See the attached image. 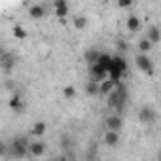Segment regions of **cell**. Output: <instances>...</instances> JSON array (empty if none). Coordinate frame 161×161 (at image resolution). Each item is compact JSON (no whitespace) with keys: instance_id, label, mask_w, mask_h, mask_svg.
Wrapping results in <instances>:
<instances>
[{"instance_id":"cell-1","label":"cell","mask_w":161,"mask_h":161,"mask_svg":"<svg viewBox=\"0 0 161 161\" xmlns=\"http://www.w3.org/2000/svg\"><path fill=\"white\" fill-rule=\"evenodd\" d=\"M127 101H129V91H127V86L121 82H118V86H116V89L110 93V95H106V104H108V108H112V110H118V114H121L123 110H125V104H127Z\"/></svg>"},{"instance_id":"cell-2","label":"cell","mask_w":161,"mask_h":161,"mask_svg":"<svg viewBox=\"0 0 161 161\" xmlns=\"http://www.w3.org/2000/svg\"><path fill=\"white\" fill-rule=\"evenodd\" d=\"M127 61L123 55H114L112 59V64H110V70H108V78H112L114 82H119V80L127 74Z\"/></svg>"},{"instance_id":"cell-3","label":"cell","mask_w":161,"mask_h":161,"mask_svg":"<svg viewBox=\"0 0 161 161\" xmlns=\"http://www.w3.org/2000/svg\"><path fill=\"white\" fill-rule=\"evenodd\" d=\"M29 144H31V142H29L25 136H17V138H14V140H12V146H10L12 155H14L15 159H23V157L31 155V152H29Z\"/></svg>"},{"instance_id":"cell-4","label":"cell","mask_w":161,"mask_h":161,"mask_svg":"<svg viewBox=\"0 0 161 161\" xmlns=\"http://www.w3.org/2000/svg\"><path fill=\"white\" fill-rule=\"evenodd\" d=\"M135 63H136V68H138L142 74H146V76H153L155 66H153L152 59H150L146 53H138V55L135 57Z\"/></svg>"},{"instance_id":"cell-5","label":"cell","mask_w":161,"mask_h":161,"mask_svg":"<svg viewBox=\"0 0 161 161\" xmlns=\"http://www.w3.org/2000/svg\"><path fill=\"white\" fill-rule=\"evenodd\" d=\"M108 78V70L104 68V66H101L99 63H93V64H89V80H95V82H103V80H106Z\"/></svg>"},{"instance_id":"cell-6","label":"cell","mask_w":161,"mask_h":161,"mask_svg":"<svg viewBox=\"0 0 161 161\" xmlns=\"http://www.w3.org/2000/svg\"><path fill=\"white\" fill-rule=\"evenodd\" d=\"M15 63H17V59H15V55L14 53H4L2 57H0V66H2V72L4 74H10L14 68H15Z\"/></svg>"},{"instance_id":"cell-7","label":"cell","mask_w":161,"mask_h":161,"mask_svg":"<svg viewBox=\"0 0 161 161\" xmlns=\"http://www.w3.org/2000/svg\"><path fill=\"white\" fill-rule=\"evenodd\" d=\"M123 118H121V114H116V116H108L106 119H104V127L106 129H112V131H121L123 129Z\"/></svg>"},{"instance_id":"cell-8","label":"cell","mask_w":161,"mask_h":161,"mask_svg":"<svg viewBox=\"0 0 161 161\" xmlns=\"http://www.w3.org/2000/svg\"><path fill=\"white\" fill-rule=\"evenodd\" d=\"M138 121H142V123H153L155 121V110L152 106H142L138 110Z\"/></svg>"},{"instance_id":"cell-9","label":"cell","mask_w":161,"mask_h":161,"mask_svg":"<svg viewBox=\"0 0 161 161\" xmlns=\"http://www.w3.org/2000/svg\"><path fill=\"white\" fill-rule=\"evenodd\" d=\"M46 150H47V144L44 140H34V142L29 144V152H31L32 157H42L46 153Z\"/></svg>"},{"instance_id":"cell-10","label":"cell","mask_w":161,"mask_h":161,"mask_svg":"<svg viewBox=\"0 0 161 161\" xmlns=\"http://www.w3.org/2000/svg\"><path fill=\"white\" fill-rule=\"evenodd\" d=\"M53 12H55V15L59 17V19H63V17H66L68 15V2L66 0H53Z\"/></svg>"},{"instance_id":"cell-11","label":"cell","mask_w":161,"mask_h":161,"mask_svg":"<svg viewBox=\"0 0 161 161\" xmlns=\"http://www.w3.org/2000/svg\"><path fill=\"white\" fill-rule=\"evenodd\" d=\"M104 144L106 146H112V148H116L118 144H119V131H112V129H106V133H104Z\"/></svg>"},{"instance_id":"cell-12","label":"cell","mask_w":161,"mask_h":161,"mask_svg":"<svg viewBox=\"0 0 161 161\" xmlns=\"http://www.w3.org/2000/svg\"><path fill=\"white\" fill-rule=\"evenodd\" d=\"M8 104H10V108L15 112V114H21L23 110H25V103H23V99H21V95H12V99L8 101Z\"/></svg>"},{"instance_id":"cell-13","label":"cell","mask_w":161,"mask_h":161,"mask_svg":"<svg viewBox=\"0 0 161 161\" xmlns=\"http://www.w3.org/2000/svg\"><path fill=\"white\" fill-rule=\"evenodd\" d=\"M116 86H118V82H114L112 78H106V80H103V82H101V95H103V97L110 95V93L116 89Z\"/></svg>"},{"instance_id":"cell-14","label":"cell","mask_w":161,"mask_h":161,"mask_svg":"<svg viewBox=\"0 0 161 161\" xmlns=\"http://www.w3.org/2000/svg\"><path fill=\"white\" fill-rule=\"evenodd\" d=\"M29 17H31V19H42V17H46V8H44L42 4L31 6V8H29Z\"/></svg>"},{"instance_id":"cell-15","label":"cell","mask_w":161,"mask_h":161,"mask_svg":"<svg viewBox=\"0 0 161 161\" xmlns=\"http://www.w3.org/2000/svg\"><path fill=\"white\" fill-rule=\"evenodd\" d=\"M86 93L89 97H95V95H101V84L95 82V80H89V82L86 84Z\"/></svg>"},{"instance_id":"cell-16","label":"cell","mask_w":161,"mask_h":161,"mask_svg":"<svg viewBox=\"0 0 161 161\" xmlns=\"http://www.w3.org/2000/svg\"><path fill=\"white\" fill-rule=\"evenodd\" d=\"M140 27H142L140 17L129 15V19H127V31H129V32H136V31H140Z\"/></svg>"},{"instance_id":"cell-17","label":"cell","mask_w":161,"mask_h":161,"mask_svg":"<svg viewBox=\"0 0 161 161\" xmlns=\"http://www.w3.org/2000/svg\"><path fill=\"white\" fill-rule=\"evenodd\" d=\"M46 131H47V123L46 121H36L34 125H32V129H31V135H34V136H44L46 135Z\"/></svg>"},{"instance_id":"cell-18","label":"cell","mask_w":161,"mask_h":161,"mask_svg":"<svg viewBox=\"0 0 161 161\" xmlns=\"http://www.w3.org/2000/svg\"><path fill=\"white\" fill-rule=\"evenodd\" d=\"M72 25H74L76 31H84V29L87 27V17H86V15H76V17L72 19Z\"/></svg>"},{"instance_id":"cell-19","label":"cell","mask_w":161,"mask_h":161,"mask_svg":"<svg viewBox=\"0 0 161 161\" xmlns=\"http://www.w3.org/2000/svg\"><path fill=\"white\" fill-rule=\"evenodd\" d=\"M12 32H14L15 40H27V38H29V32H27V31L23 29V25H19V23L14 25V31H12Z\"/></svg>"},{"instance_id":"cell-20","label":"cell","mask_w":161,"mask_h":161,"mask_svg":"<svg viewBox=\"0 0 161 161\" xmlns=\"http://www.w3.org/2000/svg\"><path fill=\"white\" fill-rule=\"evenodd\" d=\"M148 38H150L153 44H159V42H161V31H159L155 25H152V27L148 29Z\"/></svg>"},{"instance_id":"cell-21","label":"cell","mask_w":161,"mask_h":161,"mask_svg":"<svg viewBox=\"0 0 161 161\" xmlns=\"http://www.w3.org/2000/svg\"><path fill=\"white\" fill-rule=\"evenodd\" d=\"M112 59H114V55H110V53H104V51H101V57H99V64L101 66H104L106 70H110V64H112Z\"/></svg>"},{"instance_id":"cell-22","label":"cell","mask_w":161,"mask_h":161,"mask_svg":"<svg viewBox=\"0 0 161 161\" xmlns=\"http://www.w3.org/2000/svg\"><path fill=\"white\" fill-rule=\"evenodd\" d=\"M152 47H153V42L146 36V38H142V40H138V49H140V53H148V51H152Z\"/></svg>"},{"instance_id":"cell-23","label":"cell","mask_w":161,"mask_h":161,"mask_svg":"<svg viewBox=\"0 0 161 161\" xmlns=\"http://www.w3.org/2000/svg\"><path fill=\"white\" fill-rule=\"evenodd\" d=\"M99 57H101V51H99V49H87V51H86V61H87V64L97 63Z\"/></svg>"},{"instance_id":"cell-24","label":"cell","mask_w":161,"mask_h":161,"mask_svg":"<svg viewBox=\"0 0 161 161\" xmlns=\"http://www.w3.org/2000/svg\"><path fill=\"white\" fill-rule=\"evenodd\" d=\"M63 97L68 99V101L74 99V97H76V87H74V86H64V89H63Z\"/></svg>"},{"instance_id":"cell-25","label":"cell","mask_w":161,"mask_h":161,"mask_svg":"<svg viewBox=\"0 0 161 161\" xmlns=\"http://www.w3.org/2000/svg\"><path fill=\"white\" fill-rule=\"evenodd\" d=\"M118 6H119L121 10H125V8H131V6H133V0H118Z\"/></svg>"},{"instance_id":"cell-26","label":"cell","mask_w":161,"mask_h":161,"mask_svg":"<svg viewBox=\"0 0 161 161\" xmlns=\"http://www.w3.org/2000/svg\"><path fill=\"white\" fill-rule=\"evenodd\" d=\"M118 49H119L121 53H123V51H127V42H123V40H119V42H118Z\"/></svg>"},{"instance_id":"cell-27","label":"cell","mask_w":161,"mask_h":161,"mask_svg":"<svg viewBox=\"0 0 161 161\" xmlns=\"http://www.w3.org/2000/svg\"><path fill=\"white\" fill-rule=\"evenodd\" d=\"M159 159H161V153H159Z\"/></svg>"}]
</instances>
